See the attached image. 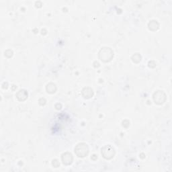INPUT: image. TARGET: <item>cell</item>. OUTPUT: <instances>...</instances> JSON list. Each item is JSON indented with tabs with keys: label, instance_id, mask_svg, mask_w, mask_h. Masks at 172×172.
I'll use <instances>...</instances> for the list:
<instances>
[{
	"label": "cell",
	"instance_id": "6da1fadb",
	"mask_svg": "<svg viewBox=\"0 0 172 172\" xmlns=\"http://www.w3.org/2000/svg\"><path fill=\"white\" fill-rule=\"evenodd\" d=\"M75 150L76 154L79 157H85L88 153V148L87 145L84 143L78 145Z\"/></svg>",
	"mask_w": 172,
	"mask_h": 172
},
{
	"label": "cell",
	"instance_id": "7a4b0ae2",
	"mask_svg": "<svg viewBox=\"0 0 172 172\" xmlns=\"http://www.w3.org/2000/svg\"><path fill=\"white\" fill-rule=\"evenodd\" d=\"M63 164L66 165H69L72 162V155L69 153H65L62 157Z\"/></svg>",
	"mask_w": 172,
	"mask_h": 172
}]
</instances>
